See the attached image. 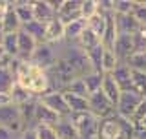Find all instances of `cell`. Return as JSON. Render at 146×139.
<instances>
[{
    "label": "cell",
    "mask_w": 146,
    "mask_h": 139,
    "mask_svg": "<svg viewBox=\"0 0 146 139\" xmlns=\"http://www.w3.org/2000/svg\"><path fill=\"white\" fill-rule=\"evenodd\" d=\"M70 123L75 126L77 134L80 139H97V128H99V119L90 112H80V114H70Z\"/></svg>",
    "instance_id": "1"
},
{
    "label": "cell",
    "mask_w": 146,
    "mask_h": 139,
    "mask_svg": "<svg viewBox=\"0 0 146 139\" xmlns=\"http://www.w3.org/2000/svg\"><path fill=\"white\" fill-rule=\"evenodd\" d=\"M88 110L97 119H104V117H110V115L115 114V106L111 104V101L100 90L88 95Z\"/></svg>",
    "instance_id": "2"
},
{
    "label": "cell",
    "mask_w": 146,
    "mask_h": 139,
    "mask_svg": "<svg viewBox=\"0 0 146 139\" xmlns=\"http://www.w3.org/2000/svg\"><path fill=\"white\" fill-rule=\"evenodd\" d=\"M0 126H6L15 136H20V132L24 130V124L20 121V114H18L17 104L7 103L0 106Z\"/></svg>",
    "instance_id": "3"
},
{
    "label": "cell",
    "mask_w": 146,
    "mask_h": 139,
    "mask_svg": "<svg viewBox=\"0 0 146 139\" xmlns=\"http://www.w3.org/2000/svg\"><path fill=\"white\" fill-rule=\"evenodd\" d=\"M97 139H126L117 114L104 117V119H99Z\"/></svg>",
    "instance_id": "4"
},
{
    "label": "cell",
    "mask_w": 146,
    "mask_h": 139,
    "mask_svg": "<svg viewBox=\"0 0 146 139\" xmlns=\"http://www.w3.org/2000/svg\"><path fill=\"white\" fill-rule=\"evenodd\" d=\"M143 101V97L135 92H121V97H119L117 104H115V114L119 117H124V119H130L133 117L135 114V108L139 106V103Z\"/></svg>",
    "instance_id": "5"
},
{
    "label": "cell",
    "mask_w": 146,
    "mask_h": 139,
    "mask_svg": "<svg viewBox=\"0 0 146 139\" xmlns=\"http://www.w3.org/2000/svg\"><path fill=\"white\" fill-rule=\"evenodd\" d=\"M55 59H57V53H55V46L51 44H36V48H35V51L33 55H31V59H29V62L31 64H35L36 68H40V70H49L53 66V62H55Z\"/></svg>",
    "instance_id": "6"
},
{
    "label": "cell",
    "mask_w": 146,
    "mask_h": 139,
    "mask_svg": "<svg viewBox=\"0 0 146 139\" xmlns=\"http://www.w3.org/2000/svg\"><path fill=\"white\" fill-rule=\"evenodd\" d=\"M38 101L42 103L44 106H48L49 110H53L57 115H60V117H70V108H68L66 104V99H64V94L62 92H48V94H44L42 97H38Z\"/></svg>",
    "instance_id": "7"
},
{
    "label": "cell",
    "mask_w": 146,
    "mask_h": 139,
    "mask_svg": "<svg viewBox=\"0 0 146 139\" xmlns=\"http://www.w3.org/2000/svg\"><path fill=\"white\" fill-rule=\"evenodd\" d=\"M111 51L119 62L126 64V61L133 55V35H119Z\"/></svg>",
    "instance_id": "8"
},
{
    "label": "cell",
    "mask_w": 146,
    "mask_h": 139,
    "mask_svg": "<svg viewBox=\"0 0 146 139\" xmlns=\"http://www.w3.org/2000/svg\"><path fill=\"white\" fill-rule=\"evenodd\" d=\"M57 18L62 24H70L80 18V0H62L57 11Z\"/></svg>",
    "instance_id": "9"
},
{
    "label": "cell",
    "mask_w": 146,
    "mask_h": 139,
    "mask_svg": "<svg viewBox=\"0 0 146 139\" xmlns=\"http://www.w3.org/2000/svg\"><path fill=\"white\" fill-rule=\"evenodd\" d=\"M17 46H18V53H17V59L18 61H24V62H29L31 55H33L35 48H36V42L33 37H29L26 31H18L17 33Z\"/></svg>",
    "instance_id": "10"
},
{
    "label": "cell",
    "mask_w": 146,
    "mask_h": 139,
    "mask_svg": "<svg viewBox=\"0 0 146 139\" xmlns=\"http://www.w3.org/2000/svg\"><path fill=\"white\" fill-rule=\"evenodd\" d=\"M31 6H33L35 20L42 22V24H48V22H51L57 17V13H55V9H53L49 0H33Z\"/></svg>",
    "instance_id": "11"
},
{
    "label": "cell",
    "mask_w": 146,
    "mask_h": 139,
    "mask_svg": "<svg viewBox=\"0 0 146 139\" xmlns=\"http://www.w3.org/2000/svg\"><path fill=\"white\" fill-rule=\"evenodd\" d=\"M113 20L119 35H135L141 27L133 15H113Z\"/></svg>",
    "instance_id": "12"
},
{
    "label": "cell",
    "mask_w": 146,
    "mask_h": 139,
    "mask_svg": "<svg viewBox=\"0 0 146 139\" xmlns=\"http://www.w3.org/2000/svg\"><path fill=\"white\" fill-rule=\"evenodd\" d=\"M60 115H57L53 110H49L48 106H44L36 99V106H35V124H46V126H55L60 121Z\"/></svg>",
    "instance_id": "13"
},
{
    "label": "cell",
    "mask_w": 146,
    "mask_h": 139,
    "mask_svg": "<svg viewBox=\"0 0 146 139\" xmlns=\"http://www.w3.org/2000/svg\"><path fill=\"white\" fill-rule=\"evenodd\" d=\"M64 40V24L58 20L57 17L53 18L51 22L46 24V33H44V42L46 44H60Z\"/></svg>",
    "instance_id": "14"
},
{
    "label": "cell",
    "mask_w": 146,
    "mask_h": 139,
    "mask_svg": "<svg viewBox=\"0 0 146 139\" xmlns=\"http://www.w3.org/2000/svg\"><path fill=\"white\" fill-rule=\"evenodd\" d=\"M110 75L113 77V81L119 84L121 92H130L131 90V68L128 64H121L119 62L115 70H113Z\"/></svg>",
    "instance_id": "15"
},
{
    "label": "cell",
    "mask_w": 146,
    "mask_h": 139,
    "mask_svg": "<svg viewBox=\"0 0 146 139\" xmlns=\"http://www.w3.org/2000/svg\"><path fill=\"white\" fill-rule=\"evenodd\" d=\"M0 27H2V33L4 35H6V33H18V31L22 29V24H20V20H18L15 9H13V2H7L6 17H4Z\"/></svg>",
    "instance_id": "16"
},
{
    "label": "cell",
    "mask_w": 146,
    "mask_h": 139,
    "mask_svg": "<svg viewBox=\"0 0 146 139\" xmlns=\"http://www.w3.org/2000/svg\"><path fill=\"white\" fill-rule=\"evenodd\" d=\"M13 9H15L18 20H20L22 26L29 24V22L35 20V15H33V6H31L29 0H15L13 2Z\"/></svg>",
    "instance_id": "17"
},
{
    "label": "cell",
    "mask_w": 146,
    "mask_h": 139,
    "mask_svg": "<svg viewBox=\"0 0 146 139\" xmlns=\"http://www.w3.org/2000/svg\"><path fill=\"white\" fill-rule=\"evenodd\" d=\"M100 92H102L104 95L108 97L110 101H111V104L115 106L119 97H121V88H119V84L115 81H113V77L110 75V73H104L102 77V86H100Z\"/></svg>",
    "instance_id": "18"
},
{
    "label": "cell",
    "mask_w": 146,
    "mask_h": 139,
    "mask_svg": "<svg viewBox=\"0 0 146 139\" xmlns=\"http://www.w3.org/2000/svg\"><path fill=\"white\" fill-rule=\"evenodd\" d=\"M117 37H119V33H117V27H115V20H113V17H110L106 20L104 33H102V37H100V46H102L104 49H108V51H111Z\"/></svg>",
    "instance_id": "19"
},
{
    "label": "cell",
    "mask_w": 146,
    "mask_h": 139,
    "mask_svg": "<svg viewBox=\"0 0 146 139\" xmlns=\"http://www.w3.org/2000/svg\"><path fill=\"white\" fill-rule=\"evenodd\" d=\"M75 44L79 46V48L82 49V51H91L93 48H97V46H100V37H97L93 33V31H90L88 27H86L84 31L80 33V37L75 40Z\"/></svg>",
    "instance_id": "20"
},
{
    "label": "cell",
    "mask_w": 146,
    "mask_h": 139,
    "mask_svg": "<svg viewBox=\"0 0 146 139\" xmlns=\"http://www.w3.org/2000/svg\"><path fill=\"white\" fill-rule=\"evenodd\" d=\"M84 29H86V20L84 18L73 20L70 24H64V40H66V42H75Z\"/></svg>",
    "instance_id": "21"
},
{
    "label": "cell",
    "mask_w": 146,
    "mask_h": 139,
    "mask_svg": "<svg viewBox=\"0 0 146 139\" xmlns=\"http://www.w3.org/2000/svg\"><path fill=\"white\" fill-rule=\"evenodd\" d=\"M64 94V99H66V104L70 108L71 114H80V112H90L88 110V97H79V95H73V94Z\"/></svg>",
    "instance_id": "22"
},
{
    "label": "cell",
    "mask_w": 146,
    "mask_h": 139,
    "mask_svg": "<svg viewBox=\"0 0 146 139\" xmlns=\"http://www.w3.org/2000/svg\"><path fill=\"white\" fill-rule=\"evenodd\" d=\"M53 128H55V132H57V137L58 139H80L79 134H77V130H75V126L70 123V119H68V117L60 119V121L55 124Z\"/></svg>",
    "instance_id": "23"
},
{
    "label": "cell",
    "mask_w": 146,
    "mask_h": 139,
    "mask_svg": "<svg viewBox=\"0 0 146 139\" xmlns=\"http://www.w3.org/2000/svg\"><path fill=\"white\" fill-rule=\"evenodd\" d=\"M22 31H26L29 37H33L36 44H42L44 42V33H46V24H42V22H38V20H33V22H29V24L22 26Z\"/></svg>",
    "instance_id": "24"
},
{
    "label": "cell",
    "mask_w": 146,
    "mask_h": 139,
    "mask_svg": "<svg viewBox=\"0 0 146 139\" xmlns=\"http://www.w3.org/2000/svg\"><path fill=\"white\" fill-rule=\"evenodd\" d=\"M131 92L139 94L141 97H146V72L131 70Z\"/></svg>",
    "instance_id": "25"
},
{
    "label": "cell",
    "mask_w": 146,
    "mask_h": 139,
    "mask_svg": "<svg viewBox=\"0 0 146 139\" xmlns=\"http://www.w3.org/2000/svg\"><path fill=\"white\" fill-rule=\"evenodd\" d=\"M9 99H11V103L13 104H17V106H20V104H24V103H27V101H33L35 97L29 94L27 90H24V88H20L15 82L13 84V88L9 90Z\"/></svg>",
    "instance_id": "26"
},
{
    "label": "cell",
    "mask_w": 146,
    "mask_h": 139,
    "mask_svg": "<svg viewBox=\"0 0 146 139\" xmlns=\"http://www.w3.org/2000/svg\"><path fill=\"white\" fill-rule=\"evenodd\" d=\"M102 77H104V73H95V72H91V73L82 77L84 86H86V90H88V95L100 90V86H102Z\"/></svg>",
    "instance_id": "27"
},
{
    "label": "cell",
    "mask_w": 146,
    "mask_h": 139,
    "mask_svg": "<svg viewBox=\"0 0 146 139\" xmlns=\"http://www.w3.org/2000/svg\"><path fill=\"white\" fill-rule=\"evenodd\" d=\"M0 46L4 48V51H6L11 59H17V53H18V46H17V33H6L2 37V42Z\"/></svg>",
    "instance_id": "28"
},
{
    "label": "cell",
    "mask_w": 146,
    "mask_h": 139,
    "mask_svg": "<svg viewBox=\"0 0 146 139\" xmlns=\"http://www.w3.org/2000/svg\"><path fill=\"white\" fill-rule=\"evenodd\" d=\"M106 20H108V18H104V17H100V15H97V13H95L91 18H88V20H86V27H88L90 31H93L97 37H102L104 27H106Z\"/></svg>",
    "instance_id": "29"
},
{
    "label": "cell",
    "mask_w": 146,
    "mask_h": 139,
    "mask_svg": "<svg viewBox=\"0 0 146 139\" xmlns=\"http://www.w3.org/2000/svg\"><path fill=\"white\" fill-rule=\"evenodd\" d=\"M102 53H104V48L102 46H97V48H93L91 51H88L86 55H88L90 59V64H91V70H93L95 73H102Z\"/></svg>",
    "instance_id": "30"
},
{
    "label": "cell",
    "mask_w": 146,
    "mask_h": 139,
    "mask_svg": "<svg viewBox=\"0 0 146 139\" xmlns=\"http://www.w3.org/2000/svg\"><path fill=\"white\" fill-rule=\"evenodd\" d=\"M137 0H113V13L115 15H133Z\"/></svg>",
    "instance_id": "31"
},
{
    "label": "cell",
    "mask_w": 146,
    "mask_h": 139,
    "mask_svg": "<svg viewBox=\"0 0 146 139\" xmlns=\"http://www.w3.org/2000/svg\"><path fill=\"white\" fill-rule=\"evenodd\" d=\"M66 94H73V95H79V97H88V90L84 86V81L82 79H73V81L64 88Z\"/></svg>",
    "instance_id": "32"
},
{
    "label": "cell",
    "mask_w": 146,
    "mask_h": 139,
    "mask_svg": "<svg viewBox=\"0 0 146 139\" xmlns=\"http://www.w3.org/2000/svg\"><path fill=\"white\" fill-rule=\"evenodd\" d=\"M15 84V75L9 70H0V94H9Z\"/></svg>",
    "instance_id": "33"
},
{
    "label": "cell",
    "mask_w": 146,
    "mask_h": 139,
    "mask_svg": "<svg viewBox=\"0 0 146 139\" xmlns=\"http://www.w3.org/2000/svg\"><path fill=\"white\" fill-rule=\"evenodd\" d=\"M119 64L117 61V57L113 55V51H108V49H104V53H102V73H111L113 70H115V66Z\"/></svg>",
    "instance_id": "34"
},
{
    "label": "cell",
    "mask_w": 146,
    "mask_h": 139,
    "mask_svg": "<svg viewBox=\"0 0 146 139\" xmlns=\"http://www.w3.org/2000/svg\"><path fill=\"white\" fill-rule=\"evenodd\" d=\"M97 13V0H80V18L88 20Z\"/></svg>",
    "instance_id": "35"
},
{
    "label": "cell",
    "mask_w": 146,
    "mask_h": 139,
    "mask_svg": "<svg viewBox=\"0 0 146 139\" xmlns=\"http://www.w3.org/2000/svg\"><path fill=\"white\" fill-rule=\"evenodd\" d=\"M97 15L110 18L113 17V0H97Z\"/></svg>",
    "instance_id": "36"
},
{
    "label": "cell",
    "mask_w": 146,
    "mask_h": 139,
    "mask_svg": "<svg viewBox=\"0 0 146 139\" xmlns=\"http://www.w3.org/2000/svg\"><path fill=\"white\" fill-rule=\"evenodd\" d=\"M35 134H36V139H58L55 128L53 126H46V124H36Z\"/></svg>",
    "instance_id": "37"
},
{
    "label": "cell",
    "mask_w": 146,
    "mask_h": 139,
    "mask_svg": "<svg viewBox=\"0 0 146 139\" xmlns=\"http://www.w3.org/2000/svg\"><path fill=\"white\" fill-rule=\"evenodd\" d=\"M133 17L137 18V22H139L141 26H146V2L137 0L135 9H133Z\"/></svg>",
    "instance_id": "38"
},
{
    "label": "cell",
    "mask_w": 146,
    "mask_h": 139,
    "mask_svg": "<svg viewBox=\"0 0 146 139\" xmlns=\"http://www.w3.org/2000/svg\"><path fill=\"white\" fill-rule=\"evenodd\" d=\"M143 117H146V97H143V101L139 103V106L135 108V114H133V117H131V123H139Z\"/></svg>",
    "instance_id": "39"
},
{
    "label": "cell",
    "mask_w": 146,
    "mask_h": 139,
    "mask_svg": "<svg viewBox=\"0 0 146 139\" xmlns=\"http://www.w3.org/2000/svg\"><path fill=\"white\" fill-rule=\"evenodd\" d=\"M13 64V59L9 57V55L4 51V48L0 46V70H9Z\"/></svg>",
    "instance_id": "40"
},
{
    "label": "cell",
    "mask_w": 146,
    "mask_h": 139,
    "mask_svg": "<svg viewBox=\"0 0 146 139\" xmlns=\"http://www.w3.org/2000/svg\"><path fill=\"white\" fill-rule=\"evenodd\" d=\"M18 139H36V134H35V128H24L20 132Z\"/></svg>",
    "instance_id": "41"
},
{
    "label": "cell",
    "mask_w": 146,
    "mask_h": 139,
    "mask_svg": "<svg viewBox=\"0 0 146 139\" xmlns=\"http://www.w3.org/2000/svg\"><path fill=\"white\" fill-rule=\"evenodd\" d=\"M0 139H18V136H15L9 128L0 126Z\"/></svg>",
    "instance_id": "42"
},
{
    "label": "cell",
    "mask_w": 146,
    "mask_h": 139,
    "mask_svg": "<svg viewBox=\"0 0 146 139\" xmlns=\"http://www.w3.org/2000/svg\"><path fill=\"white\" fill-rule=\"evenodd\" d=\"M7 2H9V0H0V24H2L4 17H6V9H7Z\"/></svg>",
    "instance_id": "43"
},
{
    "label": "cell",
    "mask_w": 146,
    "mask_h": 139,
    "mask_svg": "<svg viewBox=\"0 0 146 139\" xmlns=\"http://www.w3.org/2000/svg\"><path fill=\"white\" fill-rule=\"evenodd\" d=\"M135 126H139V128H143V130H146V117H143L139 123H135Z\"/></svg>",
    "instance_id": "44"
}]
</instances>
